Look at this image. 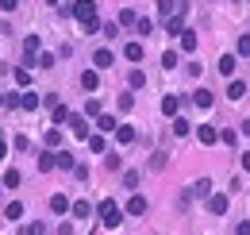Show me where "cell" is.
<instances>
[{
    "instance_id": "cell-34",
    "label": "cell",
    "mask_w": 250,
    "mask_h": 235,
    "mask_svg": "<svg viewBox=\"0 0 250 235\" xmlns=\"http://www.w3.org/2000/svg\"><path fill=\"white\" fill-rule=\"evenodd\" d=\"M54 123H65V119H69V108H65V104H54Z\"/></svg>"
},
{
    "instance_id": "cell-6",
    "label": "cell",
    "mask_w": 250,
    "mask_h": 235,
    "mask_svg": "<svg viewBox=\"0 0 250 235\" xmlns=\"http://www.w3.org/2000/svg\"><path fill=\"white\" fill-rule=\"evenodd\" d=\"M146 197H139V193H135V197H131V201H127V216H146Z\"/></svg>"
},
{
    "instance_id": "cell-22",
    "label": "cell",
    "mask_w": 250,
    "mask_h": 235,
    "mask_svg": "<svg viewBox=\"0 0 250 235\" xmlns=\"http://www.w3.org/2000/svg\"><path fill=\"white\" fill-rule=\"evenodd\" d=\"M12 77H16V85H27V81H31V70H27V66H16Z\"/></svg>"
},
{
    "instance_id": "cell-48",
    "label": "cell",
    "mask_w": 250,
    "mask_h": 235,
    "mask_svg": "<svg viewBox=\"0 0 250 235\" xmlns=\"http://www.w3.org/2000/svg\"><path fill=\"white\" fill-rule=\"evenodd\" d=\"M243 135H250V119H243Z\"/></svg>"
},
{
    "instance_id": "cell-10",
    "label": "cell",
    "mask_w": 250,
    "mask_h": 235,
    "mask_svg": "<svg viewBox=\"0 0 250 235\" xmlns=\"http://www.w3.org/2000/svg\"><path fill=\"white\" fill-rule=\"evenodd\" d=\"M116 143H120V147L135 143V127H131V123H120V127H116Z\"/></svg>"
},
{
    "instance_id": "cell-25",
    "label": "cell",
    "mask_w": 250,
    "mask_h": 235,
    "mask_svg": "<svg viewBox=\"0 0 250 235\" xmlns=\"http://www.w3.org/2000/svg\"><path fill=\"white\" fill-rule=\"evenodd\" d=\"M127 85H131V89H143V85H146V73H143V70H131Z\"/></svg>"
},
{
    "instance_id": "cell-15",
    "label": "cell",
    "mask_w": 250,
    "mask_h": 235,
    "mask_svg": "<svg viewBox=\"0 0 250 235\" xmlns=\"http://www.w3.org/2000/svg\"><path fill=\"white\" fill-rule=\"evenodd\" d=\"M124 58L127 62H143V43H127V47H124Z\"/></svg>"
},
{
    "instance_id": "cell-43",
    "label": "cell",
    "mask_w": 250,
    "mask_h": 235,
    "mask_svg": "<svg viewBox=\"0 0 250 235\" xmlns=\"http://www.w3.org/2000/svg\"><path fill=\"white\" fill-rule=\"evenodd\" d=\"M100 31H104L108 39H116V35H120V24H104V27H100Z\"/></svg>"
},
{
    "instance_id": "cell-28",
    "label": "cell",
    "mask_w": 250,
    "mask_h": 235,
    "mask_svg": "<svg viewBox=\"0 0 250 235\" xmlns=\"http://www.w3.org/2000/svg\"><path fill=\"white\" fill-rule=\"evenodd\" d=\"M219 143H227V147H235V143H239V131H235V127H227V131H219Z\"/></svg>"
},
{
    "instance_id": "cell-2",
    "label": "cell",
    "mask_w": 250,
    "mask_h": 235,
    "mask_svg": "<svg viewBox=\"0 0 250 235\" xmlns=\"http://www.w3.org/2000/svg\"><path fill=\"white\" fill-rule=\"evenodd\" d=\"M39 54H42L39 35H27V39H23V62H27V66H35V58H39Z\"/></svg>"
},
{
    "instance_id": "cell-30",
    "label": "cell",
    "mask_w": 250,
    "mask_h": 235,
    "mask_svg": "<svg viewBox=\"0 0 250 235\" xmlns=\"http://www.w3.org/2000/svg\"><path fill=\"white\" fill-rule=\"evenodd\" d=\"M135 31H139V35H150V31H154V24H150L146 16H139V20H135Z\"/></svg>"
},
{
    "instance_id": "cell-1",
    "label": "cell",
    "mask_w": 250,
    "mask_h": 235,
    "mask_svg": "<svg viewBox=\"0 0 250 235\" xmlns=\"http://www.w3.org/2000/svg\"><path fill=\"white\" fill-rule=\"evenodd\" d=\"M96 212H100V224H104V228H120V224H124V208L116 205V201H100Z\"/></svg>"
},
{
    "instance_id": "cell-17",
    "label": "cell",
    "mask_w": 250,
    "mask_h": 235,
    "mask_svg": "<svg viewBox=\"0 0 250 235\" xmlns=\"http://www.w3.org/2000/svg\"><path fill=\"white\" fill-rule=\"evenodd\" d=\"M20 181H23V177H20V170L12 166V170H4V181H0V185H8V189H20Z\"/></svg>"
},
{
    "instance_id": "cell-13",
    "label": "cell",
    "mask_w": 250,
    "mask_h": 235,
    "mask_svg": "<svg viewBox=\"0 0 250 235\" xmlns=\"http://www.w3.org/2000/svg\"><path fill=\"white\" fill-rule=\"evenodd\" d=\"M96 127H100V135H104V131H116V127H120V119H116V116H104V112H100V116H96Z\"/></svg>"
},
{
    "instance_id": "cell-20",
    "label": "cell",
    "mask_w": 250,
    "mask_h": 235,
    "mask_svg": "<svg viewBox=\"0 0 250 235\" xmlns=\"http://www.w3.org/2000/svg\"><path fill=\"white\" fill-rule=\"evenodd\" d=\"M177 39H181V50H196V31H188V27H185Z\"/></svg>"
},
{
    "instance_id": "cell-23",
    "label": "cell",
    "mask_w": 250,
    "mask_h": 235,
    "mask_svg": "<svg viewBox=\"0 0 250 235\" xmlns=\"http://www.w3.org/2000/svg\"><path fill=\"white\" fill-rule=\"evenodd\" d=\"M177 108H181L177 96H166V100H162V112H166V116H177Z\"/></svg>"
},
{
    "instance_id": "cell-7",
    "label": "cell",
    "mask_w": 250,
    "mask_h": 235,
    "mask_svg": "<svg viewBox=\"0 0 250 235\" xmlns=\"http://www.w3.org/2000/svg\"><path fill=\"white\" fill-rule=\"evenodd\" d=\"M112 62H116L112 50H96L93 54V70H112Z\"/></svg>"
},
{
    "instance_id": "cell-3",
    "label": "cell",
    "mask_w": 250,
    "mask_h": 235,
    "mask_svg": "<svg viewBox=\"0 0 250 235\" xmlns=\"http://www.w3.org/2000/svg\"><path fill=\"white\" fill-rule=\"evenodd\" d=\"M188 197H192V201H204V197H212V181H208V177L192 181V185H188Z\"/></svg>"
},
{
    "instance_id": "cell-26",
    "label": "cell",
    "mask_w": 250,
    "mask_h": 235,
    "mask_svg": "<svg viewBox=\"0 0 250 235\" xmlns=\"http://www.w3.org/2000/svg\"><path fill=\"white\" fill-rule=\"evenodd\" d=\"M4 216H8V220H23V205H20V201H12V205L4 208Z\"/></svg>"
},
{
    "instance_id": "cell-40",
    "label": "cell",
    "mask_w": 250,
    "mask_h": 235,
    "mask_svg": "<svg viewBox=\"0 0 250 235\" xmlns=\"http://www.w3.org/2000/svg\"><path fill=\"white\" fill-rule=\"evenodd\" d=\"M35 66H39V70H50V66H54V54H39Z\"/></svg>"
},
{
    "instance_id": "cell-38",
    "label": "cell",
    "mask_w": 250,
    "mask_h": 235,
    "mask_svg": "<svg viewBox=\"0 0 250 235\" xmlns=\"http://www.w3.org/2000/svg\"><path fill=\"white\" fill-rule=\"evenodd\" d=\"M124 185H127V189H139V170H127V174H124Z\"/></svg>"
},
{
    "instance_id": "cell-33",
    "label": "cell",
    "mask_w": 250,
    "mask_h": 235,
    "mask_svg": "<svg viewBox=\"0 0 250 235\" xmlns=\"http://www.w3.org/2000/svg\"><path fill=\"white\" fill-rule=\"evenodd\" d=\"M46 147H62V131H58V127L46 131Z\"/></svg>"
},
{
    "instance_id": "cell-14",
    "label": "cell",
    "mask_w": 250,
    "mask_h": 235,
    "mask_svg": "<svg viewBox=\"0 0 250 235\" xmlns=\"http://www.w3.org/2000/svg\"><path fill=\"white\" fill-rule=\"evenodd\" d=\"M69 212H73L77 220H85V216H93V205H89V201H73V205H69Z\"/></svg>"
},
{
    "instance_id": "cell-49",
    "label": "cell",
    "mask_w": 250,
    "mask_h": 235,
    "mask_svg": "<svg viewBox=\"0 0 250 235\" xmlns=\"http://www.w3.org/2000/svg\"><path fill=\"white\" fill-rule=\"evenodd\" d=\"M46 4H58V0H46Z\"/></svg>"
},
{
    "instance_id": "cell-27",
    "label": "cell",
    "mask_w": 250,
    "mask_h": 235,
    "mask_svg": "<svg viewBox=\"0 0 250 235\" xmlns=\"http://www.w3.org/2000/svg\"><path fill=\"white\" fill-rule=\"evenodd\" d=\"M54 162H58L62 170H73V166H77V162H73V154H65V150H58V154H54Z\"/></svg>"
},
{
    "instance_id": "cell-19",
    "label": "cell",
    "mask_w": 250,
    "mask_h": 235,
    "mask_svg": "<svg viewBox=\"0 0 250 235\" xmlns=\"http://www.w3.org/2000/svg\"><path fill=\"white\" fill-rule=\"evenodd\" d=\"M243 96H247V85H243V81H231V85H227V100H243Z\"/></svg>"
},
{
    "instance_id": "cell-46",
    "label": "cell",
    "mask_w": 250,
    "mask_h": 235,
    "mask_svg": "<svg viewBox=\"0 0 250 235\" xmlns=\"http://www.w3.org/2000/svg\"><path fill=\"white\" fill-rule=\"evenodd\" d=\"M8 158V143H4V135H0V162Z\"/></svg>"
},
{
    "instance_id": "cell-4",
    "label": "cell",
    "mask_w": 250,
    "mask_h": 235,
    "mask_svg": "<svg viewBox=\"0 0 250 235\" xmlns=\"http://www.w3.org/2000/svg\"><path fill=\"white\" fill-rule=\"evenodd\" d=\"M196 139H200L204 147H212V143H219V131L212 123H200V127H196Z\"/></svg>"
},
{
    "instance_id": "cell-47",
    "label": "cell",
    "mask_w": 250,
    "mask_h": 235,
    "mask_svg": "<svg viewBox=\"0 0 250 235\" xmlns=\"http://www.w3.org/2000/svg\"><path fill=\"white\" fill-rule=\"evenodd\" d=\"M243 170H247V174H250V150H247V154H243Z\"/></svg>"
},
{
    "instance_id": "cell-45",
    "label": "cell",
    "mask_w": 250,
    "mask_h": 235,
    "mask_svg": "<svg viewBox=\"0 0 250 235\" xmlns=\"http://www.w3.org/2000/svg\"><path fill=\"white\" fill-rule=\"evenodd\" d=\"M16 4H20V0H0V8H4V12H16Z\"/></svg>"
},
{
    "instance_id": "cell-9",
    "label": "cell",
    "mask_w": 250,
    "mask_h": 235,
    "mask_svg": "<svg viewBox=\"0 0 250 235\" xmlns=\"http://www.w3.org/2000/svg\"><path fill=\"white\" fill-rule=\"evenodd\" d=\"M39 104H42V96H39V93H20V108H23V112H35Z\"/></svg>"
},
{
    "instance_id": "cell-31",
    "label": "cell",
    "mask_w": 250,
    "mask_h": 235,
    "mask_svg": "<svg viewBox=\"0 0 250 235\" xmlns=\"http://www.w3.org/2000/svg\"><path fill=\"white\" fill-rule=\"evenodd\" d=\"M235 50H239V58H250V35H239V47Z\"/></svg>"
},
{
    "instance_id": "cell-37",
    "label": "cell",
    "mask_w": 250,
    "mask_h": 235,
    "mask_svg": "<svg viewBox=\"0 0 250 235\" xmlns=\"http://www.w3.org/2000/svg\"><path fill=\"white\" fill-rule=\"evenodd\" d=\"M173 135H188V119L173 116Z\"/></svg>"
},
{
    "instance_id": "cell-12",
    "label": "cell",
    "mask_w": 250,
    "mask_h": 235,
    "mask_svg": "<svg viewBox=\"0 0 250 235\" xmlns=\"http://www.w3.org/2000/svg\"><path fill=\"white\" fill-rule=\"evenodd\" d=\"M96 85H100V73H96V70H85V73H81V89L96 93Z\"/></svg>"
},
{
    "instance_id": "cell-16",
    "label": "cell",
    "mask_w": 250,
    "mask_h": 235,
    "mask_svg": "<svg viewBox=\"0 0 250 235\" xmlns=\"http://www.w3.org/2000/svg\"><path fill=\"white\" fill-rule=\"evenodd\" d=\"M50 212H58V216H62V212H69V197L54 193V197H50Z\"/></svg>"
},
{
    "instance_id": "cell-44",
    "label": "cell",
    "mask_w": 250,
    "mask_h": 235,
    "mask_svg": "<svg viewBox=\"0 0 250 235\" xmlns=\"http://www.w3.org/2000/svg\"><path fill=\"white\" fill-rule=\"evenodd\" d=\"M235 235H250V220H243V224L235 228Z\"/></svg>"
},
{
    "instance_id": "cell-8",
    "label": "cell",
    "mask_w": 250,
    "mask_h": 235,
    "mask_svg": "<svg viewBox=\"0 0 250 235\" xmlns=\"http://www.w3.org/2000/svg\"><path fill=\"white\" fill-rule=\"evenodd\" d=\"M208 212H212V216H223V212H227V197H223V193H212V197H208Z\"/></svg>"
},
{
    "instance_id": "cell-41",
    "label": "cell",
    "mask_w": 250,
    "mask_h": 235,
    "mask_svg": "<svg viewBox=\"0 0 250 235\" xmlns=\"http://www.w3.org/2000/svg\"><path fill=\"white\" fill-rule=\"evenodd\" d=\"M104 166H108V170H120L124 162H120V154H104Z\"/></svg>"
},
{
    "instance_id": "cell-29",
    "label": "cell",
    "mask_w": 250,
    "mask_h": 235,
    "mask_svg": "<svg viewBox=\"0 0 250 235\" xmlns=\"http://www.w3.org/2000/svg\"><path fill=\"white\" fill-rule=\"evenodd\" d=\"M158 12H162V16H166V20H169V16H173V12H177V0H158Z\"/></svg>"
},
{
    "instance_id": "cell-21",
    "label": "cell",
    "mask_w": 250,
    "mask_h": 235,
    "mask_svg": "<svg viewBox=\"0 0 250 235\" xmlns=\"http://www.w3.org/2000/svg\"><path fill=\"white\" fill-rule=\"evenodd\" d=\"M235 66H239L235 54H223V58H219V73H227V77H231V73H235Z\"/></svg>"
},
{
    "instance_id": "cell-42",
    "label": "cell",
    "mask_w": 250,
    "mask_h": 235,
    "mask_svg": "<svg viewBox=\"0 0 250 235\" xmlns=\"http://www.w3.org/2000/svg\"><path fill=\"white\" fill-rule=\"evenodd\" d=\"M85 116H100V100H89V104H85Z\"/></svg>"
},
{
    "instance_id": "cell-35",
    "label": "cell",
    "mask_w": 250,
    "mask_h": 235,
    "mask_svg": "<svg viewBox=\"0 0 250 235\" xmlns=\"http://www.w3.org/2000/svg\"><path fill=\"white\" fill-rule=\"evenodd\" d=\"M135 20H139V16H135L131 8H124V12H120V24H124V27H135Z\"/></svg>"
},
{
    "instance_id": "cell-32",
    "label": "cell",
    "mask_w": 250,
    "mask_h": 235,
    "mask_svg": "<svg viewBox=\"0 0 250 235\" xmlns=\"http://www.w3.org/2000/svg\"><path fill=\"white\" fill-rule=\"evenodd\" d=\"M89 147H93L96 154H104V150H108V143H104V135H89Z\"/></svg>"
},
{
    "instance_id": "cell-24",
    "label": "cell",
    "mask_w": 250,
    "mask_h": 235,
    "mask_svg": "<svg viewBox=\"0 0 250 235\" xmlns=\"http://www.w3.org/2000/svg\"><path fill=\"white\" fill-rule=\"evenodd\" d=\"M54 166H58V162H54V154H50V150H46V154H39V170H42V174H50Z\"/></svg>"
},
{
    "instance_id": "cell-50",
    "label": "cell",
    "mask_w": 250,
    "mask_h": 235,
    "mask_svg": "<svg viewBox=\"0 0 250 235\" xmlns=\"http://www.w3.org/2000/svg\"><path fill=\"white\" fill-rule=\"evenodd\" d=\"M0 108H4V96H0Z\"/></svg>"
},
{
    "instance_id": "cell-39",
    "label": "cell",
    "mask_w": 250,
    "mask_h": 235,
    "mask_svg": "<svg viewBox=\"0 0 250 235\" xmlns=\"http://www.w3.org/2000/svg\"><path fill=\"white\" fill-rule=\"evenodd\" d=\"M23 235H46V224H39V220H35V224L23 228Z\"/></svg>"
},
{
    "instance_id": "cell-18",
    "label": "cell",
    "mask_w": 250,
    "mask_h": 235,
    "mask_svg": "<svg viewBox=\"0 0 250 235\" xmlns=\"http://www.w3.org/2000/svg\"><path fill=\"white\" fill-rule=\"evenodd\" d=\"M181 31H185V20H181V16H169V20H166V35H181Z\"/></svg>"
},
{
    "instance_id": "cell-5",
    "label": "cell",
    "mask_w": 250,
    "mask_h": 235,
    "mask_svg": "<svg viewBox=\"0 0 250 235\" xmlns=\"http://www.w3.org/2000/svg\"><path fill=\"white\" fill-rule=\"evenodd\" d=\"M65 123H69V131H73L77 139H89V123H85V116H73V112H69Z\"/></svg>"
},
{
    "instance_id": "cell-11",
    "label": "cell",
    "mask_w": 250,
    "mask_h": 235,
    "mask_svg": "<svg viewBox=\"0 0 250 235\" xmlns=\"http://www.w3.org/2000/svg\"><path fill=\"white\" fill-rule=\"evenodd\" d=\"M192 100H196V108H204V112H208V108L216 104V96H212L208 89H196V96H192Z\"/></svg>"
},
{
    "instance_id": "cell-36",
    "label": "cell",
    "mask_w": 250,
    "mask_h": 235,
    "mask_svg": "<svg viewBox=\"0 0 250 235\" xmlns=\"http://www.w3.org/2000/svg\"><path fill=\"white\" fill-rule=\"evenodd\" d=\"M177 62H181V58H177V50H166V54H162V66H166V70H173Z\"/></svg>"
}]
</instances>
